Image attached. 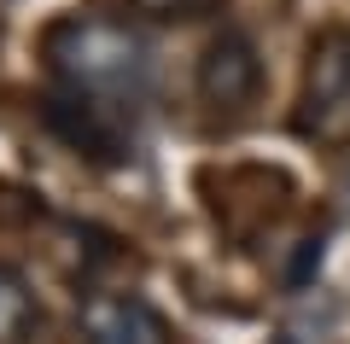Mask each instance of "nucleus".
<instances>
[{"instance_id":"f257e3e1","label":"nucleus","mask_w":350,"mask_h":344,"mask_svg":"<svg viewBox=\"0 0 350 344\" xmlns=\"http://www.w3.org/2000/svg\"><path fill=\"white\" fill-rule=\"evenodd\" d=\"M47 64L59 88H82V94L135 105L152 88V47L129 24L111 18H64L47 29Z\"/></svg>"},{"instance_id":"f03ea898","label":"nucleus","mask_w":350,"mask_h":344,"mask_svg":"<svg viewBox=\"0 0 350 344\" xmlns=\"http://www.w3.org/2000/svg\"><path fill=\"white\" fill-rule=\"evenodd\" d=\"M298 135L315 146H345L350 140V29L327 24L315 29L304 53V88H298Z\"/></svg>"},{"instance_id":"7ed1b4c3","label":"nucleus","mask_w":350,"mask_h":344,"mask_svg":"<svg viewBox=\"0 0 350 344\" xmlns=\"http://www.w3.org/2000/svg\"><path fill=\"white\" fill-rule=\"evenodd\" d=\"M41 123L53 140H64L88 163L135 158V123H129V105H117V99L82 94V88H53V94H41Z\"/></svg>"},{"instance_id":"20e7f679","label":"nucleus","mask_w":350,"mask_h":344,"mask_svg":"<svg viewBox=\"0 0 350 344\" xmlns=\"http://www.w3.org/2000/svg\"><path fill=\"white\" fill-rule=\"evenodd\" d=\"M193 88L211 111H239L257 99L262 88V59L251 47L245 29H216L211 47L199 53V70H193Z\"/></svg>"},{"instance_id":"39448f33","label":"nucleus","mask_w":350,"mask_h":344,"mask_svg":"<svg viewBox=\"0 0 350 344\" xmlns=\"http://www.w3.org/2000/svg\"><path fill=\"white\" fill-rule=\"evenodd\" d=\"M82 344H170V321L140 292H94L82 297Z\"/></svg>"},{"instance_id":"423d86ee","label":"nucleus","mask_w":350,"mask_h":344,"mask_svg":"<svg viewBox=\"0 0 350 344\" xmlns=\"http://www.w3.org/2000/svg\"><path fill=\"white\" fill-rule=\"evenodd\" d=\"M36 327V297H29L24 274L0 263V344H24Z\"/></svg>"},{"instance_id":"0eeeda50","label":"nucleus","mask_w":350,"mask_h":344,"mask_svg":"<svg viewBox=\"0 0 350 344\" xmlns=\"http://www.w3.org/2000/svg\"><path fill=\"white\" fill-rule=\"evenodd\" d=\"M129 24H199L228 12V0H123Z\"/></svg>"},{"instance_id":"6e6552de","label":"nucleus","mask_w":350,"mask_h":344,"mask_svg":"<svg viewBox=\"0 0 350 344\" xmlns=\"http://www.w3.org/2000/svg\"><path fill=\"white\" fill-rule=\"evenodd\" d=\"M315 269H321V234H315V239H298V263L286 269V286H304Z\"/></svg>"},{"instance_id":"1a4fd4ad","label":"nucleus","mask_w":350,"mask_h":344,"mask_svg":"<svg viewBox=\"0 0 350 344\" xmlns=\"http://www.w3.org/2000/svg\"><path fill=\"white\" fill-rule=\"evenodd\" d=\"M345 198H350V175H345Z\"/></svg>"}]
</instances>
